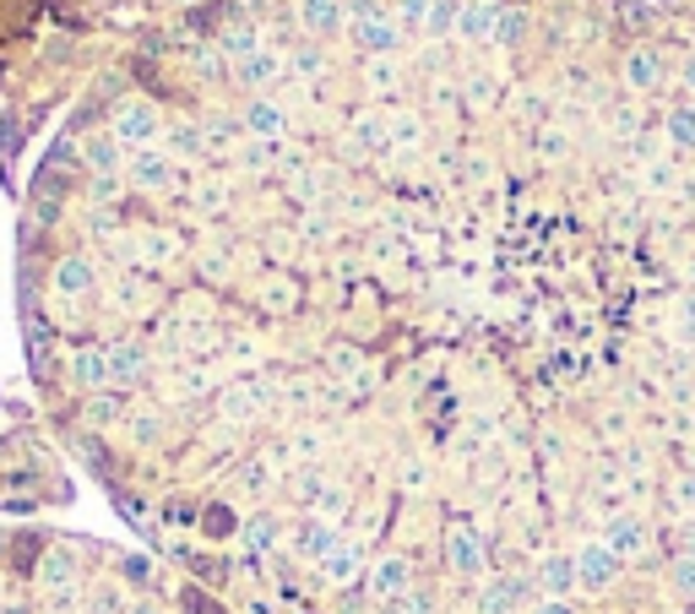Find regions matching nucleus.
Listing matches in <instances>:
<instances>
[{
	"label": "nucleus",
	"instance_id": "a19ab883",
	"mask_svg": "<svg viewBox=\"0 0 695 614\" xmlns=\"http://www.w3.org/2000/svg\"><path fill=\"white\" fill-rule=\"evenodd\" d=\"M131 614H163V610H152V604H137V610H131Z\"/></svg>",
	"mask_w": 695,
	"mask_h": 614
},
{
	"label": "nucleus",
	"instance_id": "f257e3e1",
	"mask_svg": "<svg viewBox=\"0 0 695 614\" xmlns=\"http://www.w3.org/2000/svg\"><path fill=\"white\" fill-rule=\"evenodd\" d=\"M364 588H370V599H375V604H392V599H403V593L414 588V566H408V555H381V560L370 566Z\"/></svg>",
	"mask_w": 695,
	"mask_h": 614
},
{
	"label": "nucleus",
	"instance_id": "f3484780",
	"mask_svg": "<svg viewBox=\"0 0 695 614\" xmlns=\"http://www.w3.org/2000/svg\"><path fill=\"white\" fill-rule=\"evenodd\" d=\"M55 289H60V294H71V300H77V294H88V289H93V267H88L82 256H66V262L55 267Z\"/></svg>",
	"mask_w": 695,
	"mask_h": 614
},
{
	"label": "nucleus",
	"instance_id": "7c9ffc66",
	"mask_svg": "<svg viewBox=\"0 0 695 614\" xmlns=\"http://www.w3.org/2000/svg\"><path fill=\"white\" fill-rule=\"evenodd\" d=\"M386 614H429V599H424V593H414V588H408L403 599H392V604H386Z\"/></svg>",
	"mask_w": 695,
	"mask_h": 614
},
{
	"label": "nucleus",
	"instance_id": "20e7f679",
	"mask_svg": "<svg viewBox=\"0 0 695 614\" xmlns=\"http://www.w3.org/2000/svg\"><path fill=\"white\" fill-rule=\"evenodd\" d=\"M445 560H451V571H462V577L484 571V560H489L484 533H478V528H451V533H445Z\"/></svg>",
	"mask_w": 695,
	"mask_h": 614
},
{
	"label": "nucleus",
	"instance_id": "393cba45",
	"mask_svg": "<svg viewBox=\"0 0 695 614\" xmlns=\"http://www.w3.org/2000/svg\"><path fill=\"white\" fill-rule=\"evenodd\" d=\"M273 77H278V60H273V55H245L240 82H251V88H256V82H273Z\"/></svg>",
	"mask_w": 695,
	"mask_h": 614
},
{
	"label": "nucleus",
	"instance_id": "a211bd4d",
	"mask_svg": "<svg viewBox=\"0 0 695 614\" xmlns=\"http://www.w3.org/2000/svg\"><path fill=\"white\" fill-rule=\"evenodd\" d=\"M256 408H267V386H229L223 392V414L229 419H251Z\"/></svg>",
	"mask_w": 695,
	"mask_h": 614
},
{
	"label": "nucleus",
	"instance_id": "e433bc0d",
	"mask_svg": "<svg viewBox=\"0 0 695 614\" xmlns=\"http://www.w3.org/2000/svg\"><path fill=\"white\" fill-rule=\"evenodd\" d=\"M533 614H576V610H570V599H544Z\"/></svg>",
	"mask_w": 695,
	"mask_h": 614
},
{
	"label": "nucleus",
	"instance_id": "7ed1b4c3",
	"mask_svg": "<svg viewBox=\"0 0 695 614\" xmlns=\"http://www.w3.org/2000/svg\"><path fill=\"white\" fill-rule=\"evenodd\" d=\"M109 137H115V142H131V148L152 142V137H158V109H152V104H141V99L120 104V109H115V126H109Z\"/></svg>",
	"mask_w": 695,
	"mask_h": 614
},
{
	"label": "nucleus",
	"instance_id": "f03ea898",
	"mask_svg": "<svg viewBox=\"0 0 695 614\" xmlns=\"http://www.w3.org/2000/svg\"><path fill=\"white\" fill-rule=\"evenodd\" d=\"M576 577H581L587 593H609V582L619 577V555H614L603 538H592V544H581V555H576Z\"/></svg>",
	"mask_w": 695,
	"mask_h": 614
},
{
	"label": "nucleus",
	"instance_id": "0eeeda50",
	"mask_svg": "<svg viewBox=\"0 0 695 614\" xmlns=\"http://www.w3.org/2000/svg\"><path fill=\"white\" fill-rule=\"evenodd\" d=\"M528 577H495V582H484V593H478V610L484 614H511V610H522V599H528Z\"/></svg>",
	"mask_w": 695,
	"mask_h": 614
},
{
	"label": "nucleus",
	"instance_id": "dca6fc26",
	"mask_svg": "<svg viewBox=\"0 0 695 614\" xmlns=\"http://www.w3.org/2000/svg\"><path fill=\"white\" fill-rule=\"evenodd\" d=\"M131 179H137L141 190H163V185L174 179V169H169V158L137 153V158H131Z\"/></svg>",
	"mask_w": 695,
	"mask_h": 614
},
{
	"label": "nucleus",
	"instance_id": "39448f33",
	"mask_svg": "<svg viewBox=\"0 0 695 614\" xmlns=\"http://www.w3.org/2000/svg\"><path fill=\"white\" fill-rule=\"evenodd\" d=\"M500 27V5L495 0H456V33L467 44H489Z\"/></svg>",
	"mask_w": 695,
	"mask_h": 614
},
{
	"label": "nucleus",
	"instance_id": "6ab92c4d",
	"mask_svg": "<svg viewBox=\"0 0 695 614\" xmlns=\"http://www.w3.org/2000/svg\"><path fill=\"white\" fill-rule=\"evenodd\" d=\"M337 16H343V0H299V22L310 33H332Z\"/></svg>",
	"mask_w": 695,
	"mask_h": 614
},
{
	"label": "nucleus",
	"instance_id": "1a4fd4ad",
	"mask_svg": "<svg viewBox=\"0 0 695 614\" xmlns=\"http://www.w3.org/2000/svg\"><path fill=\"white\" fill-rule=\"evenodd\" d=\"M337 544H343V533H337L332 522H315V517H310V522L293 528V549H299L304 560H326Z\"/></svg>",
	"mask_w": 695,
	"mask_h": 614
},
{
	"label": "nucleus",
	"instance_id": "423d86ee",
	"mask_svg": "<svg viewBox=\"0 0 695 614\" xmlns=\"http://www.w3.org/2000/svg\"><path fill=\"white\" fill-rule=\"evenodd\" d=\"M397 38H403V27H397L386 11H375V16H354V44H359L364 55H386Z\"/></svg>",
	"mask_w": 695,
	"mask_h": 614
},
{
	"label": "nucleus",
	"instance_id": "bb28decb",
	"mask_svg": "<svg viewBox=\"0 0 695 614\" xmlns=\"http://www.w3.org/2000/svg\"><path fill=\"white\" fill-rule=\"evenodd\" d=\"M424 27L440 38V33H456V0H435L429 5V16H424Z\"/></svg>",
	"mask_w": 695,
	"mask_h": 614
},
{
	"label": "nucleus",
	"instance_id": "a878e982",
	"mask_svg": "<svg viewBox=\"0 0 695 614\" xmlns=\"http://www.w3.org/2000/svg\"><path fill=\"white\" fill-rule=\"evenodd\" d=\"M326 364H332V375H354V370H364V354H359L354 343H337V348L326 354Z\"/></svg>",
	"mask_w": 695,
	"mask_h": 614
},
{
	"label": "nucleus",
	"instance_id": "4c0bfd02",
	"mask_svg": "<svg viewBox=\"0 0 695 614\" xmlns=\"http://www.w3.org/2000/svg\"><path fill=\"white\" fill-rule=\"evenodd\" d=\"M674 495H680V506H695V478H680Z\"/></svg>",
	"mask_w": 695,
	"mask_h": 614
},
{
	"label": "nucleus",
	"instance_id": "c85d7f7f",
	"mask_svg": "<svg viewBox=\"0 0 695 614\" xmlns=\"http://www.w3.org/2000/svg\"><path fill=\"white\" fill-rule=\"evenodd\" d=\"M528 33V16L522 11H500V27H495V38H506V44H517Z\"/></svg>",
	"mask_w": 695,
	"mask_h": 614
},
{
	"label": "nucleus",
	"instance_id": "4468645a",
	"mask_svg": "<svg viewBox=\"0 0 695 614\" xmlns=\"http://www.w3.org/2000/svg\"><path fill=\"white\" fill-rule=\"evenodd\" d=\"M603 544L625 560V555H641V544H647V528H641V517H609V528H603Z\"/></svg>",
	"mask_w": 695,
	"mask_h": 614
},
{
	"label": "nucleus",
	"instance_id": "4be33fe9",
	"mask_svg": "<svg viewBox=\"0 0 695 614\" xmlns=\"http://www.w3.org/2000/svg\"><path fill=\"white\" fill-rule=\"evenodd\" d=\"M88 163H93L104 179H115V169H120V142H115V137H93V142H88Z\"/></svg>",
	"mask_w": 695,
	"mask_h": 614
},
{
	"label": "nucleus",
	"instance_id": "6e6552de",
	"mask_svg": "<svg viewBox=\"0 0 695 614\" xmlns=\"http://www.w3.org/2000/svg\"><path fill=\"white\" fill-rule=\"evenodd\" d=\"M619 71H625V82H630L636 93H652V88L663 82V60H658V49H652V44H636V49L625 55V66H619Z\"/></svg>",
	"mask_w": 695,
	"mask_h": 614
},
{
	"label": "nucleus",
	"instance_id": "c9c22d12",
	"mask_svg": "<svg viewBox=\"0 0 695 614\" xmlns=\"http://www.w3.org/2000/svg\"><path fill=\"white\" fill-rule=\"evenodd\" d=\"M467 99H473V104H489V99H495V82H489V77H473V82H467Z\"/></svg>",
	"mask_w": 695,
	"mask_h": 614
},
{
	"label": "nucleus",
	"instance_id": "72a5a7b5",
	"mask_svg": "<svg viewBox=\"0 0 695 614\" xmlns=\"http://www.w3.org/2000/svg\"><path fill=\"white\" fill-rule=\"evenodd\" d=\"M251 44H256V33H251V27H240V33H229V38H223V49H229V55H251Z\"/></svg>",
	"mask_w": 695,
	"mask_h": 614
},
{
	"label": "nucleus",
	"instance_id": "c756f323",
	"mask_svg": "<svg viewBox=\"0 0 695 614\" xmlns=\"http://www.w3.org/2000/svg\"><path fill=\"white\" fill-rule=\"evenodd\" d=\"M674 588H680L685 599H695V555H680V560H674Z\"/></svg>",
	"mask_w": 695,
	"mask_h": 614
},
{
	"label": "nucleus",
	"instance_id": "412c9836",
	"mask_svg": "<svg viewBox=\"0 0 695 614\" xmlns=\"http://www.w3.org/2000/svg\"><path fill=\"white\" fill-rule=\"evenodd\" d=\"M240 538H245L251 555H267V549L278 544V517H251V522L240 528Z\"/></svg>",
	"mask_w": 695,
	"mask_h": 614
},
{
	"label": "nucleus",
	"instance_id": "9d476101",
	"mask_svg": "<svg viewBox=\"0 0 695 614\" xmlns=\"http://www.w3.org/2000/svg\"><path fill=\"white\" fill-rule=\"evenodd\" d=\"M147 375V348L141 343H109V386H137Z\"/></svg>",
	"mask_w": 695,
	"mask_h": 614
},
{
	"label": "nucleus",
	"instance_id": "f704fd0d",
	"mask_svg": "<svg viewBox=\"0 0 695 614\" xmlns=\"http://www.w3.org/2000/svg\"><path fill=\"white\" fill-rule=\"evenodd\" d=\"M370 88H381V93H386V88H397V71H392L386 60H375V66H370Z\"/></svg>",
	"mask_w": 695,
	"mask_h": 614
},
{
	"label": "nucleus",
	"instance_id": "f8f14e48",
	"mask_svg": "<svg viewBox=\"0 0 695 614\" xmlns=\"http://www.w3.org/2000/svg\"><path fill=\"white\" fill-rule=\"evenodd\" d=\"M71 381L82 386V392H104L109 386V348H82L77 359H71Z\"/></svg>",
	"mask_w": 695,
	"mask_h": 614
},
{
	"label": "nucleus",
	"instance_id": "cd10ccee",
	"mask_svg": "<svg viewBox=\"0 0 695 614\" xmlns=\"http://www.w3.org/2000/svg\"><path fill=\"white\" fill-rule=\"evenodd\" d=\"M201 528H207V538H229L234 533V511L229 506H207L201 511Z\"/></svg>",
	"mask_w": 695,
	"mask_h": 614
},
{
	"label": "nucleus",
	"instance_id": "79ce46f5",
	"mask_svg": "<svg viewBox=\"0 0 695 614\" xmlns=\"http://www.w3.org/2000/svg\"><path fill=\"white\" fill-rule=\"evenodd\" d=\"M691 109H695V104H691Z\"/></svg>",
	"mask_w": 695,
	"mask_h": 614
},
{
	"label": "nucleus",
	"instance_id": "ddd939ff",
	"mask_svg": "<svg viewBox=\"0 0 695 614\" xmlns=\"http://www.w3.org/2000/svg\"><path fill=\"white\" fill-rule=\"evenodd\" d=\"M321 571H326V582H337V588L354 582V577L364 571V544H359V538H343V544L321 560Z\"/></svg>",
	"mask_w": 695,
	"mask_h": 614
},
{
	"label": "nucleus",
	"instance_id": "aec40b11",
	"mask_svg": "<svg viewBox=\"0 0 695 614\" xmlns=\"http://www.w3.org/2000/svg\"><path fill=\"white\" fill-rule=\"evenodd\" d=\"M418 137H424V120H418L414 109H392V120H386V142H392V148H418Z\"/></svg>",
	"mask_w": 695,
	"mask_h": 614
},
{
	"label": "nucleus",
	"instance_id": "2eb2a0df",
	"mask_svg": "<svg viewBox=\"0 0 695 614\" xmlns=\"http://www.w3.org/2000/svg\"><path fill=\"white\" fill-rule=\"evenodd\" d=\"M245 126H251L256 137L278 142V137H282V126H288V120H282V109L273 104V99H256V104H245Z\"/></svg>",
	"mask_w": 695,
	"mask_h": 614
},
{
	"label": "nucleus",
	"instance_id": "ea45409f",
	"mask_svg": "<svg viewBox=\"0 0 695 614\" xmlns=\"http://www.w3.org/2000/svg\"><path fill=\"white\" fill-rule=\"evenodd\" d=\"M685 82H691V88H695V55H691V60H685Z\"/></svg>",
	"mask_w": 695,
	"mask_h": 614
},
{
	"label": "nucleus",
	"instance_id": "9b49d317",
	"mask_svg": "<svg viewBox=\"0 0 695 614\" xmlns=\"http://www.w3.org/2000/svg\"><path fill=\"white\" fill-rule=\"evenodd\" d=\"M533 582L544 588V599H570V588H581V577H576V555H549V560L538 566Z\"/></svg>",
	"mask_w": 695,
	"mask_h": 614
},
{
	"label": "nucleus",
	"instance_id": "5701e85b",
	"mask_svg": "<svg viewBox=\"0 0 695 614\" xmlns=\"http://www.w3.org/2000/svg\"><path fill=\"white\" fill-rule=\"evenodd\" d=\"M669 142L680 148V153H695V109H669Z\"/></svg>",
	"mask_w": 695,
	"mask_h": 614
},
{
	"label": "nucleus",
	"instance_id": "473e14b6",
	"mask_svg": "<svg viewBox=\"0 0 695 614\" xmlns=\"http://www.w3.org/2000/svg\"><path fill=\"white\" fill-rule=\"evenodd\" d=\"M429 5H435V0H397V16H403V22H418V27H424Z\"/></svg>",
	"mask_w": 695,
	"mask_h": 614
},
{
	"label": "nucleus",
	"instance_id": "2f4dec72",
	"mask_svg": "<svg viewBox=\"0 0 695 614\" xmlns=\"http://www.w3.org/2000/svg\"><path fill=\"white\" fill-rule=\"evenodd\" d=\"M267 305H273V310H288V305H293V283H288V278L267 283Z\"/></svg>",
	"mask_w": 695,
	"mask_h": 614
},
{
	"label": "nucleus",
	"instance_id": "58836bf2",
	"mask_svg": "<svg viewBox=\"0 0 695 614\" xmlns=\"http://www.w3.org/2000/svg\"><path fill=\"white\" fill-rule=\"evenodd\" d=\"M680 549H685V555H695V522H685V528H680Z\"/></svg>",
	"mask_w": 695,
	"mask_h": 614
},
{
	"label": "nucleus",
	"instance_id": "b1692460",
	"mask_svg": "<svg viewBox=\"0 0 695 614\" xmlns=\"http://www.w3.org/2000/svg\"><path fill=\"white\" fill-rule=\"evenodd\" d=\"M88 419L93 425H115L120 419V392H93L88 397Z\"/></svg>",
	"mask_w": 695,
	"mask_h": 614
}]
</instances>
